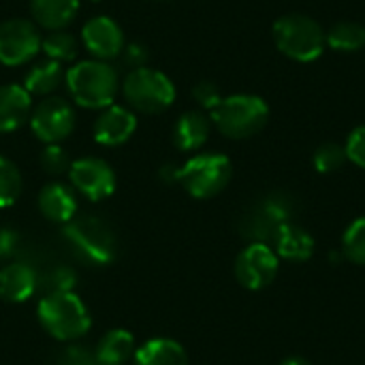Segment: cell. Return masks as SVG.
Returning a JSON list of instances; mask_svg holds the SVG:
<instances>
[{
    "label": "cell",
    "instance_id": "obj_15",
    "mask_svg": "<svg viewBox=\"0 0 365 365\" xmlns=\"http://www.w3.org/2000/svg\"><path fill=\"white\" fill-rule=\"evenodd\" d=\"M38 210L47 220L66 225L75 218L77 201L68 186L60 182H51L38 192Z\"/></svg>",
    "mask_w": 365,
    "mask_h": 365
},
{
    "label": "cell",
    "instance_id": "obj_13",
    "mask_svg": "<svg viewBox=\"0 0 365 365\" xmlns=\"http://www.w3.org/2000/svg\"><path fill=\"white\" fill-rule=\"evenodd\" d=\"M137 118L130 109L109 105L94 122V139L103 145H120L133 137Z\"/></svg>",
    "mask_w": 365,
    "mask_h": 365
},
{
    "label": "cell",
    "instance_id": "obj_34",
    "mask_svg": "<svg viewBox=\"0 0 365 365\" xmlns=\"http://www.w3.org/2000/svg\"><path fill=\"white\" fill-rule=\"evenodd\" d=\"M19 244V235L11 229H0V259L13 255L15 246Z\"/></svg>",
    "mask_w": 365,
    "mask_h": 365
},
{
    "label": "cell",
    "instance_id": "obj_10",
    "mask_svg": "<svg viewBox=\"0 0 365 365\" xmlns=\"http://www.w3.org/2000/svg\"><path fill=\"white\" fill-rule=\"evenodd\" d=\"M30 126H32V133L41 141H45L47 145L58 143V141L66 139L73 133V128H75V111L66 101H62L58 96H51V98L41 101L32 109Z\"/></svg>",
    "mask_w": 365,
    "mask_h": 365
},
{
    "label": "cell",
    "instance_id": "obj_19",
    "mask_svg": "<svg viewBox=\"0 0 365 365\" xmlns=\"http://www.w3.org/2000/svg\"><path fill=\"white\" fill-rule=\"evenodd\" d=\"M135 365H188V355L175 340L156 338L135 353Z\"/></svg>",
    "mask_w": 365,
    "mask_h": 365
},
{
    "label": "cell",
    "instance_id": "obj_5",
    "mask_svg": "<svg viewBox=\"0 0 365 365\" xmlns=\"http://www.w3.org/2000/svg\"><path fill=\"white\" fill-rule=\"evenodd\" d=\"M62 235L75 252L92 265H109L118 257V240L101 218H73L64 225Z\"/></svg>",
    "mask_w": 365,
    "mask_h": 365
},
{
    "label": "cell",
    "instance_id": "obj_4",
    "mask_svg": "<svg viewBox=\"0 0 365 365\" xmlns=\"http://www.w3.org/2000/svg\"><path fill=\"white\" fill-rule=\"evenodd\" d=\"M276 47L297 62H312L325 51V30L304 13H289L274 24Z\"/></svg>",
    "mask_w": 365,
    "mask_h": 365
},
{
    "label": "cell",
    "instance_id": "obj_36",
    "mask_svg": "<svg viewBox=\"0 0 365 365\" xmlns=\"http://www.w3.org/2000/svg\"><path fill=\"white\" fill-rule=\"evenodd\" d=\"M94 2H96V0H94Z\"/></svg>",
    "mask_w": 365,
    "mask_h": 365
},
{
    "label": "cell",
    "instance_id": "obj_16",
    "mask_svg": "<svg viewBox=\"0 0 365 365\" xmlns=\"http://www.w3.org/2000/svg\"><path fill=\"white\" fill-rule=\"evenodd\" d=\"M36 289V274L26 263H9L0 269V297L4 302L21 304Z\"/></svg>",
    "mask_w": 365,
    "mask_h": 365
},
{
    "label": "cell",
    "instance_id": "obj_24",
    "mask_svg": "<svg viewBox=\"0 0 365 365\" xmlns=\"http://www.w3.org/2000/svg\"><path fill=\"white\" fill-rule=\"evenodd\" d=\"M41 49L45 51V56H47L49 60H56V62H60V64H62V62L75 60V56H77V51H79L75 36L68 34V32H62V30L49 32V34L43 38Z\"/></svg>",
    "mask_w": 365,
    "mask_h": 365
},
{
    "label": "cell",
    "instance_id": "obj_1",
    "mask_svg": "<svg viewBox=\"0 0 365 365\" xmlns=\"http://www.w3.org/2000/svg\"><path fill=\"white\" fill-rule=\"evenodd\" d=\"M66 86L77 105L103 109L109 107L118 94V73L103 60H83L66 73Z\"/></svg>",
    "mask_w": 365,
    "mask_h": 365
},
{
    "label": "cell",
    "instance_id": "obj_21",
    "mask_svg": "<svg viewBox=\"0 0 365 365\" xmlns=\"http://www.w3.org/2000/svg\"><path fill=\"white\" fill-rule=\"evenodd\" d=\"M30 9L34 19L43 28L62 30L75 19L79 11V0H32Z\"/></svg>",
    "mask_w": 365,
    "mask_h": 365
},
{
    "label": "cell",
    "instance_id": "obj_3",
    "mask_svg": "<svg viewBox=\"0 0 365 365\" xmlns=\"http://www.w3.org/2000/svg\"><path fill=\"white\" fill-rule=\"evenodd\" d=\"M38 323L51 338L60 342L81 338L92 325L88 308L71 291L49 293L47 297H43V302L38 304Z\"/></svg>",
    "mask_w": 365,
    "mask_h": 365
},
{
    "label": "cell",
    "instance_id": "obj_33",
    "mask_svg": "<svg viewBox=\"0 0 365 365\" xmlns=\"http://www.w3.org/2000/svg\"><path fill=\"white\" fill-rule=\"evenodd\" d=\"M51 280H53V291L51 293H64V291H71L73 284H75V274L66 267L62 269H56L51 274Z\"/></svg>",
    "mask_w": 365,
    "mask_h": 365
},
{
    "label": "cell",
    "instance_id": "obj_32",
    "mask_svg": "<svg viewBox=\"0 0 365 365\" xmlns=\"http://www.w3.org/2000/svg\"><path fill=\"white\" fill-rule=\"evenodd\" d=\"M122 51H124V62H126L133 71L145 66V62H148V49H145L143 45L133 43V45H128V47L122 49Z\"/></svg>",
    "mask_w": 365,
    "mask_h": 365
},
{
    "label": "cell",
    "instance_id": "obj_30",
    "mask_svg": "<svg viewBox=\"0 0 365 365\" xmlns=\"http://www.w3.org/2000/svg\"><path fill=\"white\" fill-rule=\"evenodd\" d=\"M56 365H98V364H96L94 353H90L86 346L75 344V346L64 349V351L58 355Z\"/></svg>",
    "mask_w": 365,
    "mask_h": 365
},
{
    "label": "cell",
    "instance_id": "obj_26",
    "mask_svg": "<svg viewBox=\"0 0 365 365\" xmlns=\"http://www.w3.org/2000/svg\"><path fill=\"white\" fill-rule=\"evenodd\" d=\"M342 250L349 261H353L357 265H365V218L355 220L346 229V233L342 237Z\"/></svg>",
    "mask_w": 365,
    "mask_h": 365
},
{
    "label": "cell",
    "instance_id": "obj_35",
    "mask_svg": "<svg viewBox=\"0 0 365 365\" xmlns=\"http://www.w3.org/2000/svg\"><path fill=\"white\" fill-rule=\"evenodd\" d=\"M282 365H312L310 361H306L304 357H291L287 361H282Z\"/></svg>",
    "mask_w": 365,
    "mask_h": 365
},
{
    "label": "cell",
    "instance_id": "obj_23",
    "mask_svg": "<svg viewBox=\"0 0 365 365\" xmlns=\"http://www.w3.org/2000/svg\"><path fill=\"white\" fill-rule=\"evenodd\" d=\"M325 43L331 49L342 51V53L359 51L365 45V26L351 19L338 21L325 32Z\"/></svg>",
    "mask_w": 365,
    "mask_h": 365
},
{
    "label": "cell",
    "instance_id": "obj_28",
    "mask_svg": "<svg viewBox=\"0 0 365 365\" xmlns=\"http://www.w3.org/2000/svg\"><path fill=\"white\" fill-rule=\"evenodd\" d=\"M41 165L47 173L51 175H60L64 171L71 169V163H68V156L64 152V148H60L58 143H49L43 154H41Z\"/></svg>",
    "mask_w": 365,
    "mask_h": 365
},
{
    "label": "cell",
    "instance_id": "obj_17",
    "mask_svg": "<svg viewBox=\"0 0 365 365\" xmlns=\"http://www.w3.org/2000/svg\"><path fill=\"white\" fill-rule=\"evenodd\" d=\"M276 250L282 259L287 261H295V263H302V261H308L314 252V240L308 231H304L302 227H295V225H289L284 222L276 237Z\"/></svg>",
    "mask_w": 365,
    "mask_h": 365
},
{
    "label": "cell",
    "instance_id": "obj_6",
    "mask_svg": "<svg viewBox=\"0 0 365 365\" xmlns=\"http://www.w3.org/2000/svg\"><path fill=\"white\" fill-rule=\"evenodd\" d=\"M128 105L141 113H163L175 101V86L156 68H135L128 73L122 86Z\"/></svg>",
    "mask_w": 365,
    "mask_h": 365
},
{
    "label": "cell",
    "instance_id": "obj_31",
    "mask_svg": "<svg viewBox=\"0 0 365 365\" xmlns=\"http://www.w3.org/2000/svg\"><path fill=\"white\" fill-rule=\"evenodd\" d=\"M192 96H195V101H197L201 107H205V109H210V111L222 101V94H220V90H218V86L212 83V81H199V83L195 86V90H192Z\"/></svg>",
    "mask_w": 365,
    "mask_h": 365
},
{
    "label": "cell",
    "instance_id": "obj_20",
    "mask_svg": "<svg viewBox=\"0 0 365 365\" xmlns=\"http://www.w3.org/2000/svg\"><path fill=\"white\" fill-rule=\"evenodd\" d=\"M135 355V338L126 329L107 331L94 351L98 365H122Z\"/></svg>",
    "mask_w": 365,
    "mask_h": 365
},
{
    "label": "cell",
    "instance_id": "obj_9",
    "mask_svg": "<svg viewBox=\"0 0 365 365\" xmlns=\"http://www.w3.org/2000/svg\"><path fill=\"white\" fill-rule=\"evenodd\" d=\"M41 34L28 19H6L0 24V62L6 66H21L30 62L41 49Z\"/></svg>",
    "mask_w": 365,
    "mask_h": 365
},
{
    "label": "cell",
    "instance_id": "obj_7",
    "mask_svg": "<svg viewBox=\"0 0 365 365\" xmlns=\"http://www.w3.org/2000/svg\"><path fill=\"white\" fill-rule=\"evenodd\" d=\"M233 167L225 154H199L178 169V182L195 197L210 199L227 188Z\"/></svg>",
    "mask_w": 365,
    "mask_h": 365
},
{
    "label": "cell",
    "instance_id": "obj_12",
    "mask_svg": "<svg viewBox=\"0 0 365 365\" xmlns=\"http://www.w3.org/2000/svg\"><path fill=\"white\" fill-rule=\"evenodd\" d=\"M81 38L86 49L96 58V60H111L115 56L122 53L124 49V36H122V28L105 15L92 17L90 21H86L83 30H81Z\"/></svg>",
    "mask_w": 365,
    "mask_h": 365
},
{
    "label": "cell",
    "instance_id": "obj_22",
    "mask_svg": "<svg viewBox=\"0 0 365 365\" xmlns=\"http://www.w3.org/2000/svg\"><path fill=\"white\" fill-rule=\"evenodd\" d=\"M64 71H62V64L56 62V60H47V62H38L34 64L28 73H26V79H24V88L28 90V94H38V96H45V94H51L64 79Z\"/></svg>",
    "mask_w": 365,
    "mask_h": 365
},
{
    "label": "cell",
    "instance_id": "obj_18",
    "mask_svg": "<svg viewBox=\"0 0 365 365\" xmlns=\"http://www.w3.org/2000/svg\"><path fill=\"white\" fill-rule=\"evenodd\" d=\"M210 137V120L201 111H188L184 113L173 128V143L182 152H195L199 150Z\"/></svg>",
    "mask_w": 365,
    "mask_h": 365
},
{
    "label": "cell",
    "instance_id": "obj_25",
    "mask_svg": "<svg viewBox=\"0 0 365 365\" xmlns=\"http://www.w3.org/2000/svg\"><path fill=\"white\" fill-rule=\"evenodd\" d=\"M21 192L19 169L4 156H0V207H9Z\"/></svg>",
    "mask_w": 365,
    "mask_h": 365
},
{
    "label": "cell",
    "instance_id": "obj_27",
    "mask_svg": "<svg viewBox=\"0 0 365 365\" xmlns=\"http://www.w3.org/2000/svg\"><path fill=\"white\" fill-rule=\"evenodd\" d=\"M346 150L338 143H323L317 152H314V167L321 173H331L338 171L344 163H346Z\"/></svg>",
    "mask_w": 365,
    "mask_h": 365
},
{
    "label": "cell",
    "instance_id": "obj_14",
    "mask_svg": "<svg viewBox=\"0 0 365 365\" xmlns=\"http://www.w3.org/2000/svg\"><path fill=\"white\" fill-rule=\"evenodd\" d=\"M32 113V98L24 86H0V133L17 130Z\"/></svg>",
    "mask_w": 365,
    "mask_h": 365
},
{
    "label": "cell",
    "instance_id": "obj_29",
    "mask_svg": "<svg viewBox=\"0 0 365 365\" xmlns=\"http://www.w3.org/2000/svg\"><path fill=\"white\" fill-rule=\"evenodd\" d=\"M344 150H346V158L351 163H355L357 167L365 169V124L364 126H357L349 135V141H346Z\"/></svg>",
    "mask_w": 365,
    "mask_h": 365
},
{
    "label": "cell",
    "instance_id": "obj_11",
    "mask_svg": "<svg viewBox=\"0 0 365 365\" xmlns=\"http://www.w3.org/2000/svg\"><path fill=\"white\" fill-rule=\"evenodd\" d=\"M68 175H71V184L75 186V190H79L90 201L107 199L115 190L113 169L105 160L94 158V156L71 163Z\"/></svg>",
    "mask_w": 365,
    "mask_h": 365
},
{
    "label": "cell",
    "instance_id": "obj_8",
    "mask_svg": "<svg viewBox=\"0 0 365 365\" xmlns=\"http://www.w3.org/2000/svg\"><path fill=\"white\" fill-rule=\"evenodd\" d=\"M278 267V255L265 242H255L240 252L235 261V278L242 287L261 291L276 280Z\"/></svg>",
    "mask_w": 365,
    "mask_h": 365
},
{
    "label": "cell",
    "instance_id": "obj_2",
    "mask_svg": "<svg viewBox=\"0 0 365 365\" xmlns=\"http://www.w3.org/2000/svg\"><path fill=\"white\" fill-rule=\"evenodd\" d=\"M267 103L255 94L227 96L212 109V122L229 139H248L257 135L267 124Z\"/></svg>",
    "mask_w": 365,
    "mask_h": 365
}]
</instances>
